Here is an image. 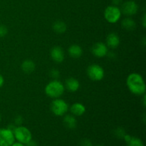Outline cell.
Here are the masks:
<instances>
[{"instance_id": "d4e9b609", "label": "cell", "mask_w": 146, "mask_h": 146, "mask_svg": "<svg viewBox=\"0 0 146 146\" xmlns=\"http://www.w3.org/2000/svg\"><path fill=\"white\" fill-rule=\"evenodd\" d=\"M25 145L26 146H38V143H37L36 141L31 139V141H30L29 143H27Z\"/></svg>"}, {"instance_id": "7402d4cb", "label": "cell", "mask_w": 146, "mask_h": 146, "mask_svg": "<svg viewBox=\"0 0 146 146\" xmlns=\"http://www.w3.org/2000/svg\"><path fill=\"white\" fill-rule=\"evenodd\" d=\"M8 33V29L7 27L2 24H0V37H4Z\"/></svg>"}, {"instance_id": "ba28073f", "label": "cell", "mask_w": 146, "mask_h": 146, "mask_svg": "<svg viewBox=\"0 0 146 146\" xmlns=\"http://www.w3.org/2000/svg\"><path fill=\"white\" fill-rule=\"evenodd\" d=\"M121 12L125 15L131 17L137 14L138 11V5L134 1H127L122 4Z\"/></svg>"}, {"instance_id": "ffe728a7", "label": "cell", "mask_w": 146, "mask_h": 146, "mask_svg": "<svg viewBox=\"0 0 146 146\" xmlns=\"http://www.w3.org/2000/svg\"><path fill=\"white\" fill-rule=\"evenodd\" d=\"M125 134L126 133H125V130L122 128H118L114 131V135L120 139H123Z\"/></svg>"}, {"instance_id": "ac0fdd59", "label": "cell", "mask_w": 146, "mask_h": 146, "mask_svg": "<svg viewBox=\"0 0 146 146\" xmlns=\"http://www.w3.org/2000/svg\"><path fill=\"white\" fill-rule=\"evenodd\" d=\"M53 30L56 34H64L67 29V26L64 21H56L54 23L52 26Z\"/></svg>"}, {"instance_id": "f1b7e54d", "label": "cell", "mask_w": 146, "mask_h": 146, "mask_svg": "<svg viewBox=\"0 0 146 146\" xmlns=\"http://www.w3.org/2000/svg\"><path fill=\"white\" fill-rule=\"evenodd\" d=\"M11 146H26V145H24V144L21 143L19 142H14Z\"/></svg>"}, {"instance_id": "6da1fadb", "label": "cell", "mask_w": 146, "mask_h": 146, "mask_svg": "<svg viewBox=\"0 0 146 146\" xmlns=\"http://www.w3.org/2000/svg\"><path fill=\"white\" fill-rule=\"evenodd\" d=\"M126 85L128 90L135 96H143L145 93L146 86L145 81L141 74L131 73L128 76Z\"/></svg>"}, {"instance_id": "4316f807", "label": "cell", "mask_w": 146, "mask_h": 146, "mask_svg": "<svg viewBox=\"0 0 146 146\" xmlns=\"http://www.w3.org/2000/svg\"><path fill=\"white\" fill-rule=\"evenodd\" d=\"M4 78L1 74H0V88L4 86Z\"/></svg>"}, {"instance_id": "603a6c76", "label": "cell", "mask_w": 146, "mask_h": 146, "mask_svg": "<svg viewBox=\"0 0 146 146\" xmlns=\"http://www.w3.org/2000/svg\"><path fill=\"white\" fill-rule=\"evenodd\" d=\"M80 145L81 146H93V144L90 140L84 139L81 141V143H80Z\"/></svg>"}, {"instance_id": "7a4b0ae2", "label": "cell", "mask_w": 146, "mask_h": 146, "mask_svg": "<svg viewBox=\"0 0 146 146\" xmlns=\"http://www.w3.org/2000/svg\"><path fill=\"white\" fill-rule=\"evenodd\" d=\"M65 86L61 81L54 79L50 81L45 87V93L48 97L52 98H60L64 94Z\"/></svg>"}, {"instance_id": "8992f818", "label": "cell", "mask_w": 146, "mask_h": 146, "mask_svg": "<svg viewBox=\"0 0 146 146\" xmlns=\"http://www.w3.org/2000/svg\"><path fill=\"white\" fill-rule=\"evenodd\" d=\"M86 72L88 78L94 81H101L105 76L104 68L98 64L90 65L87 68Z\"/></svg>"}, {"instance_id": "3957f363", "label": "cell", "mask_w": 146, "mask_h": 146, "mask_svg": "<svg viewBox=\"0 0 146 146\" xmlns=\"http://www.w3.org/2000/svg\"><path fill=\"white\" fill-rule=\"evenodd\" d=\"M13 133H14L15 140H17V142H19L24 145H26L27 143H29L32 139L31 132L27 127L19 125L16 127Z\"/></svg>"}, {"instance_id": "9a60e30c", "label": "cell", "mask_w": 146, "mask_h": 146, "mask_svg": "<svg viewBox=\"0 0 146 146\" xmlns=\"http://www.w3.org/2000/svg\"><path fill=\"white\" fill-rule=\"evenodd\" d=\"M68 54L71 57L74 58H78L82 56L83 49L80 46L77 44H73L68 48Z\"/></svg>"}, {"instance_id": "9c48e42d", "label": "cell", "mask_w": 146, "mask_h": 146, "mask_svg": "<svg viewBox=\"0 0 146 146\" xmlns=\"http://www.w3.org/2000/svg\"><path fill=\"white\" fill-rule=\"evenodd\" d=\"M92 54L98 58H103L107 56L108 52V46L103 42H97L92 46L91 48Z\"/></svg>"}, {"instance_id": "1f68e13d", "label": "cell", "mask_w": 146, "mask_h": 146, "mask_svg": "<svg viewBox=\"0 0 146 146\" xmlns=\"http://www.w3.org/2000/svg\"><path fill=\"white\" fill-rule=\"evenodd\" d=\"M1 114H0V122H1Z\"/></svg>"}, {"instance_id": "d6986e66", "label": "cell", "mask_w": 146, "mask_h": 146, "mask_svg": "<svg viewBox=\"0 0 146 146\" xmlns=\"http://www.w3.org/2000/svg\"><path fill=\"white\" fill-rule=\"evenodd\" d=\"M127 146H145L142 140L137 137H132L131 141L127 143Z\"/></svg>"}, {"instance_id": "cb8c5ba5", "label": "cell", "mask_w": 146, "mask_h": 146, "mask_svg": "<svg viewBox=\"0 0 146 146\" xmlns=\"http://www.w3.org/2000/svg\"><path fill=\"white\" fill-rule=\"evenodd\" d=\"M14 123H15V125H21V123H23V118L21 116V115H17V117L14 119Z\"/></svg>"}, {"instance_id": "484cf974", "label": "cell", "mask_w": 146, "mask_h": 146, "mask_svg": "<svg viewBox=\"0 0 146 146\" xmlns=\"http://www.w3.org/2000/svg\"><path fill=\"white\" fill-rule=\"evenodd\" d=\"M131 138H132V136H131V135H128V134H125V135H124V137H123V139L124 141H125V142L128 143V142H129L130 141H131Z\"/></svg>"}, {"instance_id": "f546056e", "label": "cell", "mask_w": 146, "mask_h": 146, "mask_svg": "<svg viewBox=\"0 0 146 146\" xmlns=\"http://www.w3.org/2000/svg\"><path fill=\"white\" fill-rule=\"evenodd\" d=\"M143 26L144 28H145L146 26V19H145V14H144L143 17Z\"/></svg>"}, {"instance_id": "5bb4252c", "label": "cell", "mask_w": 146, "mask_h": 146, "mask_svg": "<svg viewBox=\"0 0 146 146\" xmlns=\"http://www.w3.org/2000/svg\"><path fill=\"white\" fill-rule=\"evenodd\" d=\"M64 124L67 128L74 130L77 126V120L74 115H66L64 118Z\"/></svg>"}, {"instance_id": "5b68a950", "label": "cell", "mask_w": 146, "mask_h": 146, "mask_svg": "<svg viewBox=\"0 0 146 146\" xmlns=\"http://www.w3.org/2000/svg\"><path fill=\"white\" fill-rule=\"evenodd\" d=\"M68 105L64 99L54 98L51 104V111L56 116H62L67 113Z\"/></svg>"}, {"instance_id": "30bf717a", "label": "cell", "mask_w": 146, "mask_h": 146, "mask_svg": "<svg viewBox=\"0 0 146 146\" xmlns=\"http://www.w3.org/2000/svg\"><path fill=\"white\" fill-rule=\"evenodd\" d=\"M51 58L56 63H62L65 58V54L63 48L60 46H54L51 48L50 52Z\"/></svg>"}, {"instance_id": "2e32d148", "label": "cell", "mask_w": 146, "mask_h": 146, "mask_svg": "<svg viewBox=\"0 0 146 146\" xmlns=\"http://www.w3.org/2000/svg\"><path fill=\"white\" fill-rule=\"evenodd\" d=\"M21 69L25 74H31L34 71L36 68V65L32 60L27 59L24 61L21 64Z\"/></svg>"}, {"instance_id": "4dcf8cb0", "label": "cell", "mask_w": 146, "mask_h": 146, "mask_svg": "<svg viewBox=\"0 0 146 146\" xmlns=\"http://www.w3.org/2000/svg\"><path fill=\"white\" fill-rule=\"evenodd\" d=\"M144 96H143V106H145V95L144 94Z\"/></svg>"}, {"instance_id": "e0dca14e", "label": "cell", "mask_w": 146, "mask_h": 146, "mask_svg": "<svg viewBox=\"0 0 146 146\" xmlns=\"http://www.w3.org/2000/svg\"><path fill=\"white\" fill-rule=\"evenodd\" d=\"M121 25H122L123 28L126 29L127 31H133L135 29V27H136L135 21L130 17L124 19L121 22Z\"/></svg>"}, {"instance_id": "83f0119b", "label": "cell", "mask_w": 146, "mask_h": 146, "mask_svg": "<svg viewBox=\"0 0 146 146\" xmlns=\"http://www.w3.org/2000/svg\"><path fill=\"white\" fill-rule=\"evenodd\" d=\"M121 2H122V0H113V3L114 4V6H117V7Z\"/></svg>"}, {"instance_id": "d6a6232c", "label": "cell", "mask_w": 146, "mask_h": 146, "mask_svg": "<svg viewBox=\"0 0 146 146\" xmlns=\"http://www.w3.org/2000/svg\"><path fill=\"white\" fill-rule=\"evenodd\" d=\"M96 146H104V145H96Z\"/></svg>"}, {"instance_id": "8fae6325", "label": "cell", "mask_w": 146, "mask_h": 146, "mask_svg": "<svg viewBox=\"0 0 146 146\" xmlns=\"http://www.w3.org/2000/svg\"><path fill=\"white\" fill-rule=\"evenodd\" d=\"M120 44V37L115 33H110L106 37V46L108 48H115Z\"/></svg>"}, {"instance_id": "7c38bea8", "label": "cell", "mask_w": 146, "mask_h": 146, "mask_svg": "<svg viewBox=\"0 0 146 146\" xmlns=\"http://www.w3.org/2000/svg\"><path fill=\"white\" fill-rule=\"evenodd\" d=\"M65 88L70 92H76L78 91L80 88V83L76 78L70 77L66 80Z\"/></svg>"}, {"instance_id": "277c9868", "label": "cell", "mask_w": 146, "mask_h": 146, "mask_svg": "<svg viewBox=\"0 0 146 146\" xmlns=\"http://www.w3.org/2000/svg\"><path fill=\"white\" fill-rule=\"evenodd\" d=\"M104 18L110 24H115L121 19L122 12L117 6H108L104 11Z\"/></svg>"}, {"instance_id": "44dd1931", "label": "cell", "mask_w": 146, "mask_h": 146, "mask_svg": "<svg viewBox=\"0 0 146 146\" xmlns=\"http://www.w3.org/2000/svg\"><path fill=\"white\" fill-rule=\"evenodd\" d=\"M49 74H50V76H51V78H54V79H57V78L60 76L59 71L56 69V68H53V69H51V71H50Z\"/></svg>"}, {"instance_id": "4fadbf2b", "label": "cell", "mask_w": 146, "mask_h": 146, "mask_svg": "<svg viewBox=\"0 0 146 146\" xmlns=\"http://www.w3.org/2000/svg\"><path fill=\"white\" fill-rule=\"evenodd\" d=\"M72 115H76V116H81L86 113V107L84 104L81 103H75L73 104L70 108Z\"/></svg>"}, {"instance_id": "52a82bcc", "label": "cell", "mask_w": 146, "mask_h": 146, "mask_svg": "<svg viewBox=\"0 0 146 146\" xmlns=\"http://www.w3.org/2000/svg\"><path fill=\"white\" fill-rule=\"evenodd\" d=\"M15 142L14 133L7 128H0V146H11Z\"/></svg>"}]
</instances>
